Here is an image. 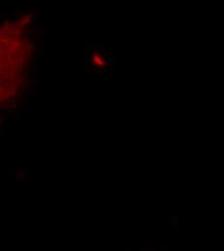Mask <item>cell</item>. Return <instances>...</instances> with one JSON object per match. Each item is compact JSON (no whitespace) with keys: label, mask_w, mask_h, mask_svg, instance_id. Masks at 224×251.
<instances>
[{"label":"cell","mask_w":224,"mask_h":251,"mask_svg":"<svg viewBox=\"0 0 224 251\" xmlns=\"http://www.w3.org/2000/svg\"><path fill=\"white\" fill-rule=\"evenodd\" d=\"M27 176H28V171L25 169V170L24 171V173H22V177H24L25 179H26Z\"/></svg>","instance_id":"2"},{"label":"cell","mask_w":224,"mask_h":251,"mask_svg":"<svg viewBox=\"0 0 224 251\" xmlns=\"http://www.w3.org/2000/svg\"><path fill=\"white\" fill-rule=\"evenodd\" d=\"M23 119H24V113L23 112L18 113L16 116V120H23Z\"/></svg>","instance_id":"1"}]
</instances>
